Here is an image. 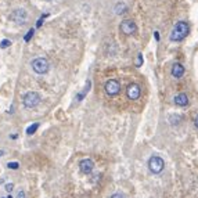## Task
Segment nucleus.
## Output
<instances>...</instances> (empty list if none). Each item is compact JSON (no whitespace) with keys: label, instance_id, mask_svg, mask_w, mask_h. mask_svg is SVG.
<instances>
[{"label":"nucleus","instance_id":"6","mask_svg":"<svg viewBox=\"0 0 198 198\" xmlns=\"http://www.w3.org/2000/svg\"><path fill=\"white\" fill-rule=\"evenodd\" d=\"M104 89H105V93L108 96H115L119 93L121 90V85L118 81H115V79H111V81H108L105 83V86H104Z\"/></svg>","mask_w":198,"mask_h":198},{"label":"nucleus","instance_id":"11","mask_svg":"<svg viewBox=\"0 0 198 198\" xmlns=\"http://www.w3.org/2000/svg\"><path fill=\"white\" fill-rule=\"evenodd\" d=\"M175 104L179 107H186L187 104H188V97H187V94H184V93L177 94L175 97Z\"/></svg>","mask_w":198,"mask_h":198},{"label":"nucleus","instance_id":"18","mask_svg":"<svg viewBox=\"0 0 198 198\" xmlns=\"http://www.w3.org/2000/svg\"><path fill=\"white\" fill-rule=\"evenodd\" d=\"M13 187H14V184H13V183L6 184V190H7V191H11V190H13Z\"/></svg>","mask_w":198,"mask_h":198},{"label":"nucleus","instance_id":"8","mask_svg":"<svg viewBox=\"0 0 198 198\" xmlns=\"http://www.w3.org/2000/svg\"><path fill=\"white\" fill-rule=\"evenodd\" d=\"M79 168H81V172L85 173V175H89V173H92L93 168H94V164H93L92 159L86 158V159H82L81 164H79Z\"/></svg>","mask_w":198,"mask_h":198},{"label":"nucleus","instance_id":"16","mask_svg":"<svg viewBox=\"0 0 198 198\" xmlns=\"http://www.w3.org/2000/svg\"><path fill=\"white\" fill-rule=\"evenodd\" d=\"M34 34H35V31H34V29H29V31H28V34H26V36H25V42H28V40L31 39L32 36H34Z\"/></svg>","mask_w":198,"mask_h":198},{"label":"nucleus","instance_id":"9","mask_svg":"<svg viewBox=\"0 0 198 198\" xmlns=\"http://www.w3.org/2000/svg\"><path fill=\"white\" fill-rule=\"evenodd\" d=\"M140 93H141V90H140V86L137 83L129 85V87H128V97L130 98V100H137V98L140 97Z\"/></svg>","mask_w":198,"mask_h":198},{"label":"nucleus","instance_id":"15","mask_svg":"<svg viewBox=\"0 0 198 198\" xmlns=\"http://www.w3.org/2000/svg\"><path fill=\"white\" fill-rule=\"evenodd\" d=\"M10 45H11V42H10V40H7V39H4V40H2V43H0V47H2V49H7Z\"/></svg>","mask_w":198,"mask_h":198},{"label":"nucleus","instance_id":"19","mask_svg":"<svg viewBox=\"0 0 198 198\" xmlns=\"http://www.w3.org/2000/svg\"><path fill=\"white\" fill-rule=\"evenodd\" d=\"M17 198H26L25 192H24V191H20V192H18V195H17Z\"/></svg>","mask_w":198,"mask_h":198},{"label":"nucleus","instance_id":"24","mask_svg":"<svg viewBox=\"0 0 198 198\" xmlns=\"http://www.w3.org/2000/svg\"><path fill=\"white\" fill-rule=\"evenodd\" d=\"M6 198H11V195H10V197H6Z\"/></svg>","mask_w":198,"mask_h":198},{"label":"nucleus","instance_id":"23","mask_svg":"<svg viewBox=\"0 0 198 198\" xmlns=\"http://www.w3.org/2000/svg\"><path fill=\"white\" fill-rule=\"evenodd\" d=\"M3 154H4V151H0V156L3 155Z\"/></svg>","mask_w":198,"mask_h":198},{"label":"nucleus","instance_id":"7","mask_svg":"<svg viewBox=\"0 0 198 198\" xmlns=\"http://www.w3.org/2000/svg\"><path fill=\"white\" fill-rule=\"evenodd\" d=\"M26 17H28V15H26V11L22 9H17L10 14V18L17 24H24L26 21Z\"/></svg>","mask_w":198,"mask_h":198},{"label":"nucleus","instance_id":"21","mask_svg":"<svg viewBox=\"0 0 198 198\" xmlns=\"http://www.w3.org/2000/svg\"><path fill=\"white\" fill-rule=\"evenodd\" d=\"M154 36H155V39H156V40H159V32H156V31H155V32H154Z\"/></svg>","mask_w":198,"mask_h":198},{"label":"nucleus","instance_id":"4","mask_svg":"<svg viewBox=\"0 0 198 198\" xmlns=\"http://www.w3.org/2000/svg\"><path fill=\"white\" fill-rule=\"evenodd\" d=\"M49 61L46 58H36L32 61V69L35 71L36 73H40V75H43V73H46L49 71Z\"/></svg>","mask_w":198,"mask_h":198},{"label":"nucleus","instance_id":"12","mask_svg":"<svg viewBox=\"0 0 198 198\" xmlns=\"http://www.w3.org/2000/svg\"><path fill=\"white\" fill-rule=\"evenodd\" d=\"M128 11V6L125 3H117L115 6V14H123Z\"/></svg>","mask_w":198,"mask_h":198},{"label":"nucleus","instance_id":"14","mask_svg":"<svg viewBox=\"0 0 198 198\" xmlns=\"http://www.w3.org/2000/svg\"><path fill=\"white\" fill-rule=\"evenodd\" d=\"M143 65V54L139 53L137 54V61H136V67H141Z\"/></svg>","mask_w":198,"mask_h":198},{"label":"nucleus","instance_id":"13","mask_svg":"<svg viewBox=\"0 0 198 198\" xmlns=\"http://www.w3.org/2000/svg\"><path fill=\"white\" fill-rule=\"evenodd\" d=\"M38 128H39V123H34V125H31L28 129H26V134H34L35 132L38 130Z\"/></svg>","mask_w":198,"mask_h":198},{"label":"nucleus","instance_id":"10","mask_svg":"<svg viewBox=\"0 0 198 198\" xmlns=\"http://www.w3.org/2000/svg\"><path fill=\"white\" fill-rule=\"evenodd\" d=\"M184 75V67L180 62H176L172 67V76L173 78H181Z\"/></svg>","mask_w":198,"mask_h":198},{"label":"nucleus","instance_id":"3","mask_svg":"<svg viewBox=\"0 0 198 198\" xmlns=\"http://www.w3.org/2000/svg\"><path fill=\"white\" fill-rule=\"evenodd\" d=\"M24 101V105L26 108H35L38 104L40 103V96L36 92H28L22 98Z\"/></svg>","mask_w":198,"mask_h":198},{"label":"nucleus","instance_id":"2","mask_svg":"<svg viewBox=\"0 0 198 198\" xmlns=\"http://www.w3.org/2000/svg\"><path fill=\"white\" fill-rule=\"evenodd\" d=\"M164 166H165V162H164V159H162L161 156L154 155V156H151V158L148 159V169H150V172L161 173L162 169H164Z\"/></svg>","mask_w":198,"mask_h":198},{"label":"nucleus","instance_id":"17","mask_svg":"<svg viewBox=\"0 0 198 198\" xmlns=\"http://www.w3.org/2000/svg\"><path fill=\"white\" fill-rule=\"evenodd\" d=\"M9 168H10V169H17L18 164H17V162H9Z\"/></svg>","mask_w":198,"mask_h":198},{"label":"nucleus","instance_id":"5","mask_svg":"<svg viewBox=\"0 0 198 198\" xmlns=\"http://www.w3.org/2000/svg\"><path fill=\"white\" fill-rule=\"evenodd\" d=\"M119 29H121V32L125 35H133V34H136L137 26H136V24H134V21L123 20L119 25Z\"/></svg>","mask_w":198,"mask_h":198},{"label":"nucleus","instance_id":"1","mask_svg":"<svg viewBox=\"0 0 198 198\" xmlns=\"http://www.w3.org/2000/svg\"><path fill=\"white\" fill-rule=\"evenodd\" d=\"M188 31H190L188 24H187L186 21H179V22L173 26L172 32H170V36H169L170 42H181V40L188 35Z\"/></svg>","mask_w":198,"mask_h":198},{"label":"nucleus","instance_id":"20","mask_svg":"<svg viewBox=\"0 0 198 198\" xmlns=\"http://www.w3.org/2000/svg\"><path fill=\"white\" fill-rule=\"evenodd\" d=\"M111 198H125L122 194H114V195H111Z\"/></svg>","mask_w":198,"mask_h":198},{"label":"nucleus","instance_id":"22","mask_svg":"<svg viewBox=\"0 0 198 198\" xmlns=\"http://www.w3.org/2000/svg\"><path fill=\"white\" fill-rule=\"evenodd\" d=\"M195 126H197V128H198V117L195 118Z\"/></svg>","mask_w":198,"mask_h":198}]
</instances>
